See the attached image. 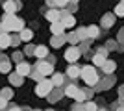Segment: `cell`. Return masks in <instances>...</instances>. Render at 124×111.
Listing matches in <instances>:
<instances>
[{"mask_svg": "<svg viewBox=\"0 0 124 111\" xmlns=\"http://www.w3.org/2000/svg\"><path fill=\"white\" fill-rule=\"evenodd\" d=\"M80 76L85 80V83H87V85H96V83H98V76H96V70H94V67H91V65L83 67V69H82V74H80Z\"/></svg>", "mask_w": 124, "mask_h": 111, "instance_id": "6da1fadb", "label": "cell"}, {"mask_svg": "<svg viewBox=\"0 0 124 111\" xmlns=\"http://www.w3.org/2000/svg\"><path fill=\"white\" fill-rule=\"evenodd\" d=\"M52 89H54L52 80H43V81H39V83H37L35 93H37V96H46L48 93H52Z\"/></svg>", "mask_w": 124, "mask_h": 111, "instance_id": "7a4b0ae2", "label": "cell"}, {"mask_svg": "<svg viewBox=\"0 0 124 111\" xmlns=\"http://www.w3.org/2000/svg\"><path fill=\"white\" fill-rule=\"evenodd\" d=\"M78 58H80V50H78L76 46L67 48V52H65V59H67L69 63H76Z\"/></svg>", "mask_w": 124, "mask_h": 111, "instance_id": "3957f363", "label": "cell"}, {"mask_svg": "<svg viewBox=\"0 0 124 111\" xmlns=\"http://www.w3.org/2000/svg\"><path fill=\"white\" fill-rule=\"evenodd\" d=\"M17 9H21V2H19V0H6L4 2V11L6 13H15Z\"/></svg>", "mask_w": 124, "mask_h": 111, "instance_id": "277c9868", "label": "cell"}, {"mask_svg": "<svg viewBox=\"0 0 124 111\" xmlns=\"http://www.w3.org/2000/svg\"><path fill=\"white\" fill-rule=\"evenodd\" d=\"M59 22L63 24V28H72L74 24H76V19H74L70 13H61V19H59Z\"/></svg>", "mask_w": 124, "mask_h": 111, "instance_id": "5b68a950", "label": "cell"}, {"mask_svg": "<svg viewBox=\"0 0 124 111\" xmlns=\"http://www.w3.org/2000/svg\"><path fill=\"white\" fill-rule=\"evenodd\" d=\"M8 30H9V32H22V30H24V22H22V19H17V17H15V19L8 24Z\"/></svg>", "mask_w": 124, "mask_h": 111, "instance_id": "8992f818", "label": "cell"}, {"mask_svg": "<svg viewBox=\"0 0 124 111\" xmlns=\"http://www.w3.org/2000/svg\"><path fill=\"white\" fill-rule=\"evenodd\" d=\"M30 72H31V67L28 63H24V61H22V63H17V74H19V76L24 78V76H30Z\"/></svg>", "mask_w": 124, "mask_h": 111, "instance_id": "52a82bcc", "label": "cell"}, {"mask_svg": "<svg viewBox=\"0 0 124 111\" xmlns=\"http://www.w3.org/2000/svg\"><path fill=\"white\" fill-rule=\"evenodd\" d=\"M37 70H39L43 76H48V74H52V63L41 61V63H37Z\"/></svg>", "mask_w": 124, "mask_h": 111, "instance_id": "ba28073f", "label": "cell"}, {"mask_svg": "<svg viewBox=\"0 0 124 111\" xmlns=\"http://www.w3.org/2000/svg\"><path fill=\"white\" fill-rule=\"evenodd\" d=\"M45 17L50 21V24H54V22H59V19H61V13H59L57 9H48Z\"/></svg>", "mask_w": 124, "mask_h": 111, "instance_id": "9c48e42d", "label": "cell"}, {"mask_svg": "<svg viewBox=\"0 0 124 111\" xmlns=\"http://www.w3.org/2000/svg\"><path fill=\"white\" fill-rule=\"evenodd\" d=\"M9 70H11L9 59L4 58V56H0V72H9Z\"/></svg>", "mask_w": 124, "mask_h": 111, "instance_id": "30bf717a", "label": "cell"}, {"mask_svg": "<svg viewBox=\"0 0 124 111\" xmlns=\"http://www.w3.org/2000/svg\"><path fill=\"white\" fill-rule=\"evenodd\" d=\"M63 30H65V28H63V24H61V22H54V24L50 26V32L54 33L56 37H59V35H61V33H63Z\"/></svg>", "mask_w": 124, "mask_h": 111, "instance_id": "8fae6325", "label": "cell"}, {"mask_svg": "<svg viewBox=\"0 0 124 111\" xmlns=\"http://www.w3.org/2000/svg\"><path fill=\"white\" fill-rule=\"evenodd\" d=\"M80 74H82V69H78L76 65H70V67L67 69V76L69 78H78Z\"/></svg>", "mask_w": 124, "mask_h": 111, "instance_id": "7c38bea8", "label": "cell"}, {"mask_svg": "<svg viewBox=\"0 0 124 111\" xmlns=\"http://www.w3.org/2000/svg\"><path fill=\"white\" fill-rule=\"evenodd\" d=\"M8 46H11V35L4 33V35H0V48H8Z\"/></svg>", "mask_w": 124, "mask_h": 111, "instance_id": "4fadbf2b", "label": "cell"}, {"mask_svg": "<svg viewBox=\"0 0 124 111\" xmlns=\"http://www.w3.org/2000/svg\"><path fill=\"white\" fill-rule=\"evenodd\" d=\"M93 63L96 65V67H102V65L106 63V56H104L102 52H98V54H94V56H93Z\"/></svg>", "mask_w": 124, "mask_h": 111, "instance_id": "5bb4252c", "label": "cell"}, {"mask_svg": "<svg viewBox=\"0 0 124 111\" xmlns=\"http://www.w3.org/2000/svg\"><path fill=\"white\" fill-rule=\"evenodd\" d=\"M78 93H80V89H78L76 85H69L67 89H65V95H67V96H70V98H76V96H78Z\"/></svg>", "mask_w": 124, "mask_h": 111, "instance_id": "9a60e30c", "label": "cell"}, {"mask_svg": "<svg viewBox=\"0 0 124 111\" xmlns=\"http://www.w3.org/2000/svg\"><path fill=\"white\" fill-rule=\"evenodd\" d=\"M33 56H37V58H46L48 48L46 46H35V54H33Z\"/></svg>", "mask_w": 124, "mask_h": 111, "instance_id": "2e32d148", "label": "cell"}, {"mask_svg": "<svg viewBox=\"0 0 124 111\" xmlns=\"http://www.w3.org/2000/svg\"><path fill=\"white\" fill-rule=\"evenodd\" d=\"M102 67H104V72L111 74V72L115 70V67H117V65H115V61H109V59H106V63H104Z\"/></svg>", "mask_w": 124, "mask_h": 111, "instance_id": "e0dca14e", "label": "cell"}, {"mask_svg": "<svg viewBox=\"0 0 124 111\" xmlns=\"http://www.w3.org/2000/svg\"><path fill=\"white\" fill-rule=\"evenodd\" d=\"M113 22H115V15H111V13H108V15H104V21H102V24H104L106 28L113 26Z\"/></svg>", "mask_w": 124, "mask_h": 111, "instance_id": "ac0fdd59", "label": "cell"}, {"mask_svg": "<svg viewBox=\"0 0 124 111\" xmlns=\"http://www.w3.org/2000/svg\"><path fill=\"white\" fill-rule=\"evenodd\" d=\"M19 37H21L22 41H30L31 37H33V32H31V30H28V28H24V30L19 33Z\"/></svg>", "mask_w": 124, "mask_h": 111, "instance_id": "d6986e66", "label": "cell"}, {"mask_svg": "<svg viewBox=\"0 0 124 111\" xmlns=\"http://www.w3.org/2000/svg\"><path fill=\"white\" fill-rule=\"evenodd\" d=\"M87 35L91 37V39L98 37V35H100V28H96V26H89V28H87Z\"/></svg>", "mask_w": 124, "mask_h": 111, "instance_id": "ffe728a7", "label": "cell"}, {"mask_svg": "<svg viewBox=\"0 0 124 111\" xmlns=\"http://www.w3.org/2000/svg\"><path fill=\"white\" fill-rule=\"evenodd\" d=\"M0 96H2L4 100H11V98H13V91L8 89V87H4V89L0 91Z\"/></svg>", "mask_w": 124, "mask_h": 111, "instance_id": "44dd1931", "label": "cell"}, {"mask_svg": "<svg viewBox=\"0 0 124 111\" xmlns=\"http://www.w3.org/2000/svg\"><path fill=\"white\" fill-rule=\"evenodd\" d=\"M52 83H54V87L63 85V74H54V76H52Z\"/></svg>", "mask_w": 124, "mask_h": 111, "instance_id": "7402d4cb", "label": "cell"}, {"mask_svg": "<svg viewBox=\"0 0 124 111\" xmlns=\"http://www.w3.org/2000/svg\"><path fill=\"white\" fill-rule=\"evenodd\" d=\"M9 81H11V83H13V85H22V76H19V74H11V76H9Z\"/></svg>", "mask_w": 124, "mask_h": 111, "instance_id": "603a6c76", "label": "cell"}, {"mask_svg": "<svg viewBox=\"0 0 124 111\" xmlns=\"http://www.w3.org/2000/svg\"><path fill=\"white\" fill-rule=\"evenodd\" d=\"M30 76H31V78H33V80H35V81H43V80H45V78H43V74L41 72H39V70H33V69H31V72H30Z\"/></svg>", "mask_w": 124, "mask_h": 111, "instance_id": "cb8c5ba5", "label": "cell"}, {"mask_svg": "<svg viewBox=\"0 0 124 111\" xmlns=\"http://www.w3.org/2000/svg\"><path fill=\"white\" fill-rule=\"evenodd\" d=\"M115 15H119V17H124V0L120 2L117 7H115Z\"/></svg>", "mask_w": 124, "mask_h": 111, "instance_id": "d4e9b609", "label": "cell"}, {"mask_svg": "<svg viewBox=\"0 0 124 111\" xmlns=\"http://www.w3.org/2000/svg\"><path fill=\"white\" fill-rule=\"evenodd\" d=\"M85 111H96V104L94 102H87L85 104Z\"/></svg>", "mask_w": 124, "mask_h": 111, "instance_id": "484cf974", "label": "cell"}, {"mask_svg": "<svg viewBox=\"0 0 124 111\" xmlns=\"http://www.w3.org/2000/svg\"><path fill=\"white\" fill-rule=\"evenodd\" d=\"M70 0H54V6H57V7H63V6H67Z\"/></svg>", "mask_w": 124, "mask_h": 111, "instance_id": "4316f807", "label": "cell"}, {"mask_svg": "<svg viewBox=\"0 0 124 111\" xmlns=\"http://www.w3.org/2000/svg\"><path fill=\"white\" fill-rule=\"evenodd\" d=\"M13 61H19V63H22V54H21V52H15V54H13Z\"/></svg>", "mask_w": 124, "mask_h": 111, "instance_id": "83f0119b", "label": "cell"}, {"mask_svg": "<svg viewBox=\"0 0 124 111\" xmlns=\"http://www.w3.org/2000/svg\"><path fill=\"white\" fill-rule=\"evenodd\" d=\"M9 30H8V26H6L4 22H0V35H4V33H8Z\"/></svg>", "mask_w": 124, "mask_h": 111, "instance_id": "f1b7e54d", "label": "cell"}, {"mask_svg": "<svg viewBox=\"0 0 124 111\" xmlns=\"http://www.w3.org/2000/svg\"><path fill=\"white\" fill-rule=\"evenodd\" d=\"M76 100H78V102H82V100H85V91H80V93H78V96H76Z\"/></svg>", "mask_w": 124, "mask_h": 111, "instance_id": "f546056e", "label": "cell"}, {"mask_svg": "<svg viewBox=\"0 0 124 111\" xmlns=\"http://www.w3.org/2000/svg\"><path fill=\"white\" fill-rule=\"evenodd\" d=\"M6 106H8V100H4V98H2V96H0V111L4 109Z\"/></svg>", "mask_w": 124, "mask_h": 111, "instance_id": "4dcf8cb0", "label": "cell"}, {"mask_svg": "<svg viewBox=\"0 0 124 111\" xmlns=\"http://www.w3.org/2000/svg\"><path fill=\"white\" fill-rule=\"evenodd\" d=\"M19 39L21 37H11V44H19Z\"/></svg>", "mask_w": 124, "mask_h": 111, "instance_id": "1f68e13d", "label": "cell"}, {"mask_svg": "<svg viewBox=\"0 0 124 111\" xmlns=\"http://www.w3.org/2000/svg\"><path fill=\"white\" fill-rule=\"evenodd\" d=\"M54 44H56V46H57V44H61V37H56V39H54Z\"/></svg>", "mask_w": 124, "mask_h": 111, "instance_id": "d6a6232c", "label": "cell"}, {"mask_svg": "<svg viewBox=\"0 0 124 111\" xmlns=\"http://www.w3.org/2000/svg\"><path fill=\"white\" fill-rule=\"evenodd\" d=\"M9 111H22V107H11Z\"/></svg>", "mask_w": 124, "mask_h": 111, "instance_id": "836d02e7", "label": "cell"}, {"mask_svg": "<svg viewBox=\"0 0 124 111\" xmlns=\"http://www.w3.org/2000/svg\"><path fill=\"white\" fill-rule=\"evenodd\" d=\"M46 4L50 6V7H52V6H54V0H46Z\"/></svg>", "mask_w": 124, "mask_h": 111, "instance_id": "e575fe53", "label": "cell"}, {"mask_svg": "<svg viewBox=\"0 0 124 111\" xmlns=\"http://www.w3.org/2000/svg\"><path fill=\"white\" fill-rule=\"evenodd\" d=\"M120 39H124V30H122V32H120Z\"/></svg>", "mask_w": 124, "mask_h": 111, "instance_id": "d590c367", "label": "cell"}, {"mask_svg": "<svg viewBox=\"0 0 124 111\" xmlns=\"http://www.w3.org/2000/svg\"><path fill=\"white\" fill-rule=\"evenodd\" d=\"M117 111H124V107H117Z\"/></svg>", "mask_w": 124, "mask_h": 111, "instance_id": "8d00e7d4", "label": "cell"}, {"mask_svg": "<svg viewBox=\"0 0 124 111\" xmlns=\"http://www.w3.org/2000/svg\"><path fill=\"white\" fill-rule=\"evenodd\" d=\"M100 111H104V109H100Z\"/></svg>", "mask_w": 124, "mask_h": 111, "instance_id": "74e56055", "label": "cell"}]
</instances>
